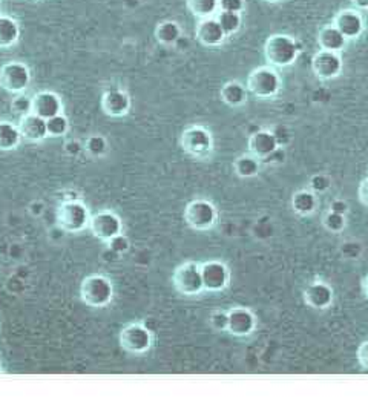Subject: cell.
<instances>
[{"label": "cell", "instance_id": "cell-19", "mask_svg": "<svg viewBox=\"0 0 368 414\" xmlns=\"http://www.w3.org/2000/svg\"><path fill=\"white\" fill-rule=\"evenodd\" d=\"M19 129H21L22 138L33 141V143H37V141H42L48 137L46 120L38 117L34 113H29L21 117V121H19Z\"/></svg>", "mask_w": 368, "mask_h": 414}, {"label": "cell", "instance_id": "cell-37", "mask_svg": "<svg viewBox=\"0 0 368 414\" xmlns=\"http://www.w3.org/2000/svg\"><path fill=\"white\" fill-rule=\"evenodd\" d=\"M244 9V0H220V11L240 13Z\"/></svg>", "mask_w": 368, "mask_h": 414}, {"label": "cell", "instance_id": "cell-15", "mask_svg": "<svg viewBox=\"0 0 368 414\" xmlns=\"http://www.w3.org/2000/svg\"><path fill=\"white\" fill-rule=\"evenodd\" d=\"M62 98L51 90H41L33 97V113L45 120L62 114Z\"/></svg>", "mask_w": 368, "mask_h": 414}, {"label": "cell", "instance_id": "cell-14", "mask_svg": "<svg viewBox=\"0 0 368 414\" xmlns=\"http://www.w3.org/2000/svg\"><path fill=\"white\" fill-rule=\"evenodd\" d=\"M102 109L109 117H125L131 110V97L122 89L106 90L102 97Z\"/></svg>", "mask_w": 368, "mask_h": 414}, {"label": "cell", "instance_id": "cell-2", "mask_svg": "<svg viewBox=\"0 0 368 414\" xmlns=\"http://www.w3.org/2000/svg\"><path fill=\"white\" fill-rule=\"evenodd\" d=\"M80 298L89 307L103 309L111 304L114 298V286L105 275H89L83 279L80 286Z\"/></svg>", "mask_w": 368, "mask_h": 414}, {"label": "cell", "instance_id": "cell-43", "mask_svg": "<svg viewBox=\"0 0 368 414\" xmlns=\"http://www.w3.org/2000/svg\"><path fill=\"white\" fill-rule=\"evenodd\" d=\"M357 194H359V200L362 201V205L368 206V178L362 181L361 186H359V192H357Z\"/></svg>", "mask_w": 368, "mask_h": 414}, {"label": "cell", "instance_id": "cell-4", "mask_svg": "<svg viewBox=\"0 0 368 414\" xmlns=\"http://www.w3.org/2000/svg\"><path fill=\"white\" fill-rule=\"evenodd\" d=\"M246 88L248 93L258 98H272L281 89V78L270 66L253 69L247 77Z\"/></svg>", "mask_w": 368, "mask_h": 414}, {"label": "cell", "instance_id": "cell-29", "mask_svg": "<svg viewBox=\"0 0 368 414\" xmlns=\"http://www.w3.org/2000/svg\"><path fill=\"white\" fill-rule=\"evenodd\" d=\"M216 20L220 22L226 36H232L238 33V29L241 28V22H243L240 13H227V11L218 13Z\"/></svg>", "mask_w": 368, "mask_h": 414}, {"label": "cell", "instance_id": "cell-31", "mask_svg": "<svg viewBox=\"0 0 368 414\" xmlns=\"http://www.w3.org/2000/svg\"><path fill=\"white\" fill-rule=\"evenodd\" d=\"M85 149L89 155L100 158L107 152V141L103 135H91L86 140Z\"/></svg>", "mask_w": 368, "mask_h": 414}, {"label": "cell", "instance_id": "cell-45", "mask_svg": "<svg viewBox=\"0 0 368 414\" xmlns=\"http://www.w3.org/2000/svg\"><path fill=\"white\" fill-rule=\"evenodd\" d=\"M362 287H364V295L367 296V299H368V276L364 279V284H362Z\"/></svg>", "mask_w": 368, "mask_h": 414}, {"label": "cell", "instance_id": "cell-44", "mask_svg": "<svg viewBox=\"0 0 368 414\" xmlns=\"http://www.w3.org/2000/svg\"><path fill=\"white\" fill-rule=\"evenodd\" d=\"M353 5L359 9H368V0H353Z\"/></svg>", "mask_w": 368, "mask_h": 414}, {"label": "cell", "instance_id": "cell-8", "mask_svg": "<svg viewBox=\"0 0 368 414\" xmlns=\"http://www.w3.org/2000/svg\"><path fill=\"white\" fill-rule=\"evenodd\" d=\"M180 145L186 154L195 158H206L214 149L212 134L203 126H189L183 130Z\"/></svg>", "mask_w": 368, "mask_h": 414}, {"label": "cell", "instance_id": "cell-11", "mask_svg": "<svg viewBox=\"0 0 368 414\" xmlns=\"http://www.w3.org/2000/svg\"><path fill=\"white\" fill-rule=\"evenodd\" d=\"M201 276L204 290L212 291H223L227 289L228 282H231V270L221 261H206L201 264Z\"/></svg>", "mask_w": 368, "mask_h": 414}, {"label": "cell", "instance_id": "cell-12", "mask_svg": "<svg viewBox=\"0 0 368 414\" xmlns=\"http://www.w3.org/2000/svg\"><path fill=\"white\" fill-rule=\"evenodd\" d=\"M312 69L316 77L322 80H332L341 74L342 58L340 53L333 51H317L312 58Z\"/></svg>", "mask_w": 368, "mask_h": 414}, {"label": "cell", "instance_id": "cell-1", "mask_svg": "<svg viewBox=\"0 0 368 414\" xmlns=\"http://www.w3.org/2000/svg\"><path fill=\"white\" fill-rule=\"evenodd\" d=\"M298 54H300V46L290 36L273 34L266 40L264 57L273 66H290L298 58Z\"/></svg>", "mask_w": 368, "mask_h": 414}, {"label": "cell", "instance_id": "cell-7", "mask_svg": "<svg viewBox=\"0 0 368 414\" xmlns=\"http://www.w3.org/2000/svg\"><path fill=\"white\" fill-rule=\"evenodd\" d=\"M218 212L209 200L198 198L189 203L184 209V221L194 230H209L216 224Z\"/></svg>", "mask_w": 368, "mask_h": 414}, {"label": "cell", "instance_id": "cell-3", "mask_svg": "<svg viewBox=\"0 0 368 414\" xmlns=\"http://www.w3.org/2000/svg\"><path fill=\"white\" fill-rule=\"evenodd\" d=\"M57 224L68 234H78V232L89 227V210L80 200H68L57 209Z\"/></svg>", "mask_w": 368, "mask_h": 414}, {"label": "cell", "instance_id": "cell-41", "mask_svg": "<svg viewBox=\"0 0 368 414\" xmlns=\"http://www.w3.org/2000/svg\"><path fill=\"white\" fill-rule=\"evenodd\" d=\"M357 361H359L361 367L368 370V341H365L361 347L357 348Z\"/></svg>", "mask_w": 368, "mask_h": 414}, {"label": "cell", "instance_id": "cell-32", "mask_svg": "<svg viewBox=\"0 0 368 414\" xmlns=\"http://www.w3.org/2000/svg\"><path fill=\"white\" fill-rule=\"evenodd\" d=\"M324 226L328 232H333V234H340L345 227V215L335 214V212H328L324 217Z\"/></svg>", "mask_w": 368, "mask_h": 414}, {"label": "cell", "instance_id": "cell-20", "mask_svg": "<svg viewBox=\"0 0 368 414\" xmlns=\"http://www.w3.org/2000/svg\"><path fill=\"white\" fill-rule=\"evenodd\" d=\"M278 148L276 140L272 134V130H256L248 138V150L256 158L264 160L267 155H270Z\"/></svg>", "mask_w": 368, "mask_h": 414}, {"label": "cell", "instance_id": "cell-21", "mask_svg": "<svg viewBox=\"0 0 368 414\" xmlns=\"http://www.w3.org/2000/svg\"><path fill=\"white\" fill-rule=\"evenodd\" d=\"M317 43L324 51L340 53L347 45V38L335 25H327L317 34Z\"/></svg>", "mask_w": 368, "mask_h": 414}, {"label": "cell", "instance_id": "cell-47", "mask_svg": "<svg viewBox=\"0 0 368 414\" xmlns=\"http://www.w3.org/2000/svg\"><path fill=\"white\" fill-rule=\"evenodd\" d=\"M0 368H2V353H0Z\"/></svg>", "mask_w": 368, "mask_h": 414}, {"label": "cell", "instance_id": "cell-16", "mask_svg": "<svg viewBox=\"0 0 368 414\" xmlns=\"http://www.w3.org/2000/svg\"><path fill=\"white\" fill-rule=\"evenodd\" d=\"M333 25L340 29L347 40L357 38L364 33V19L357 9H344L337 13Z\"/></svg>", "mask_w": 368, "mask_h": 414}, {"label": "cell", "instance_id": "cell-42", "mask_svg": "<svg viewBox=\"0 0 368 414\" xmlns=\"http://www.w3.org/2000/svg\"><path fill=\"white\" fill-rule=\"evenodd\" d=\"M330 212H335V214H340V215H345L347 212H348L347 201H344V200H335L333 203L330 205Z\"/></svg>", "mask_w": 368, "mask_h": 414}, {"label": "cell", "instance_id": "cell-33", "mask_svg": "<svg viewBox=\"0 0 368 414\" xmlns=\"http://www.w3.org/2000/svg\"><path fill=\"white\" fill-rule=\"evenodd\" d=\"M11 108L14 113L17 114H21L22 115H26L29 113H33V97H25V95H19L13 100V103H11Z\"/></svg>", "mask_w": 368, "mask_h": 414}, {"label": "cell", "instance_id": "cell-36", "mask_svg": "<svg viewBox=\"0 0 368 414\" xmlns=\"http://www.w3.org/2000/svg\"><path fill=\"white\" fill-rule=\"evenodd\" d=\"M330 185H332L330 178H328L327 175H322V174L315 175V177H312V180H310V187H312L313 192H316V194H322V192L328 190V187H330Z\"/></svg>", "mask_w": 368, "mask_h": 414}, {"label": "cell", "instance_id": "cell-27", "mask_svg": "<svg viewBox=\"0 0 368 414\" xmlns=\"http://www.w3.org/2000/svg\"><path fill=\"white\" fill-rule=\"evenodd\" d=\"M187 8L195 17L209 19L220 13V0H187Z\"/></svg>", "mask_w": 368, "mask_h": 414}, {"label": "cell", "instance_id": "cell-30", "mask_svg": "<svg viewBox=\"0 0 368 414\" xmlns=\"http://www.w3.org/2000/svg\"><path fill=\"white\" fill-rule=\"evenodd\" d=\"M46 126H48V137H62L66 135L69 130V120L63 115L58 114L51 118L46 120Z\"/></svg>", "mask_w": 368, "mask_h": 414}, {"label": "cell", "instance_id": "cell-39", "mask_svg": "<svg viewBox=\"0 0 368 414\" xmlns=\"http://www.w3.org/2000/svg\"><path fill=\"white\" fill-rule=\"evenodd\" d=\"M263 161L267 165H281V163H284V161H285V150H284V148L278 146L273 150V152L270 155H267Z\"/></svg>", "mask_w": 368, "mask_h": 414}, {"label": "cell", "instance_id": "cell-22", "mask_svg": "<svg viewBox=\"0 0 368 414\" xmlns=\"http://www.w3.org/2000/svg\"><path fill=\"white\" fill-rule=\"evenodd\" d=\"M19 38H21V26H19L17 20L0 14V49L14 46Z\"/></svg>", "mask_w": 368, "mask_h": 414}, {"label": "cell", "instance_id": "cell-25", "mask_svg": "<svg viewBox=\"0 0 368 414\" xmlns=\"http://www.w3.org/2000/svg\"><path fill=\"white\" fill-rule=\"evenodd\" d=\"M317 198L312 190H300L292 198V209L298 215H310L316 210Z\"/></svg>", "mask_w": 368, "mask_h": 414}, {"label": "cell", "instance_id": "cell-10", "mask_svg": "<svg viewBox=\"0 0 368 414\" xmlns=\"http://www.w3.org/2000/svg\"><path fill=\"white\" fill-rule=\"evenodd\" d=\"M89 230H91V234L95 238L109 241L111 238L123 234V221L115 212L102 210L97 212L89 219Z\"/></svg>", "mask_w": 368, "mask_h": 414}, {"label": "cell", "instance_id": "cell-26", "mask_svg": "<svg viewBox=\"0 0 368 414\" xmlns=\"http://www.w3.org/2000/svg\"><path fill=\"white\" fill-rule=\"evenodd\" d=\"M233 169L238 177L252 178L260 172V158H256L252 154H244L235 160Z\"/></svg>", "mask_w": 368, "mask_h": 414}, {"label": "cell", "instance_id": "cell-6", "mask_svg": "<svg viewBox=\"0 0 368 414\" xmlns=\"http://www.w3.org/2000/svg\"><path fill=\"white\" fill-rule=\"evenodd\" d=\"M152 333L140 322H131L122 328L118 342L123 350L132 355H143L152 347Z\"/></svg>", "mask_w": 368, "mask_h": 414}, {"label": "cell", "instance_id": "cell-18", "mask_svg": "<svg viewBox=\"0 0 368 414\" xmlns=\"http://www.w3.org/2000/svg\"><path fill=\"white\" fill-rule=\"evenodd\" d=\"M226 37L227 36L224 34L216 17L201 19V22L196 25V38L198 42L203 43L204 46H220L226 40Z\"/></svg>", "mask_w": 368, "mask_h": 414}, {"label": "cell", "instance_id": "cell-17", "mask_svg": "<svg viewBox=\"0 0 368 414\" xmlns=\"http://www.w3.org/2000/svg\"><path fill=\"white\" fill-rule=\"evenodd\" d=\"M304 301L308 307L316 310L328 309L333 302V290L325 282L315 281L304 290Z\"/></svg>", "mask_w": 368, "mask_h": 414}, {"label": "cell", "instance_id": "cell-9", "mask_svg": "<svg viewBox=\"0 0 368 414\" xmlns=\"http://www.w3.org/2000/svg\"><path fill=\"white\" fill-rule=\"evenodd\" d=\"M31 83V71L22 62H8L0 68V88L11 94H22Z\"/></svg>", "mask_w": 368, "mask_h": 414}, {"label": "cell", "instance_id": "cell-35", "mask_svg": "<svg viewBox=\"0 0 368 414\" xmlns=\"http://www.w3.org/2000/svg\"><path fill=\"white\" fill-rule=\"evenodd\" d=\"M211 326L216 331H227V324H228V313L223 310H216L211 315Z\"/></svg>", "mask_w": 368, "mask_h": 414}, {"label": "cell", "instance_id": "cell-38", "mask_svg": "<svg viewBox=\"0 0 368 414\" xmlns=\"http://www.w3.org/2000/svg\"><path fill=\"white\" fill-rule=\"evenodd\" d=\"M272 134H273V137L276 140L278 146H281V148H284L288 143V141L292 140V135H290V133H288V129L285 126H276L272 130Z\"/></svg>", "mask_w": 368, "mask_h": 414}, {"label": "cell", "instance_id": "cell-5", "mask_svg": "<svg viewBox=\"0 0 368 414\" xmlns=\"http://www.w3.org/2000/svg\"><path fill=\"white\" fill-rule=\"evenodd\" d=\"M172 284L178 294L184 296H196L204 290L203 276H201V264L194 261L183 262L178 266L172 275Z\"/></svg>", "mask_w": 368, "mask_h": 414}, {"label": "cell", "instance_id": "cell-24", "mask_svg": "<svg viewBox=\"0 0 368 414\" xmlns=\"http://www.w3.org/2000/svg\"><path fill=\"white\" fill-rule=\"evenodd\" d=\"M22 141V134L19 126L8 120L0 121V150H13Z\"/></svg>", "mask_w": 368, "mask_h": 414}, {"label": "cell", "instance_id": "cell-46", "mask_svg": "<svg viewBox=\"0 0 368 414\" xmlns=\"http://www.w3.org/2000/svg\"><path fill=\"white\" fill-rule=\"evenodd\" d=\"M266 2H270V4H276V2H281V0H266Z\"/></svg>", "mask_w": 368, "mask_h": 414}, {"label": "cell", "instance_id": "cell-23", "mask_svg": "<svg viewBox=\"0 0 368 414\" xmlns=\"http://www.w3.org/2000/svg\"><path fill=\"white\" fill-rule=\"evenodd\" d=\"M247 93L248 90L243 83L236 82V80H232V82H227L221 86L220 95L226 105L238 108L244 105V102L247 100Z\"/></svg>", "mask_w": 368, "mask_h": 414}, {"label": "cell", "instance_id": "cell-40", "mask_svg": "<svg viewBox=\"0 0 368 414\" xmlns=\"http://www.w3.org/2000/svg\"><path fill=\"white\" fill-rule=\"evenodd\" d=\"M85 149L83 145L78 143L77 140H71V141H68V143L65 145V152L68 155H71V157H75L82 152V150Z\"/></svg>", "mask_w": 368, "mask_h": 414}, {"label": "cell", "instance_id": "cell-28", "mask_svg": "<svg viewBox=\"0 0 368 414\" xmlns=\"http://www.w3.org/2000/svg\"><path fill=\"white\" fill-rule=\"evenodd\" d=\"M155 37L163 45H174L182 37V28L177 22L172 20H166L162 22L155 29Z\"/></svg>", "mask_w": 368, "mask_h": 414}, {"label": "cell", "instance_id": "cell-34", "mask_svg": "<svg viewBox=\"0 0 368 414\" xmlns=\"http://www.w3.org/2000/svg\"><path fill=\"white\" fill-rule=\"evenodd\" d=\"M106 242H107L109 250H112L114 254H117V255L126 254V252H127L129 249H131V242H129V239H127L123 234L117 235V237L111 238V239L106 241Z\"/></svg>", "mask_w": 368, "mask_h": 414}, {"label": "cell", "instance_id": "cell-13", "mask_svg": "<svg viewBox=\"0 0 368 414\" xmlns=\"http://www.w3.org/2000/svg\"><path fill=\"white\" fill-rule=\"evenodd\" d=\"M228 324L227 331L233 336L246 338L251 336L256 328V318L252 310L246 307H233L228 310Z\"/></svg>", "mask_w": 368, "mask_h": 414}]
</instances>
